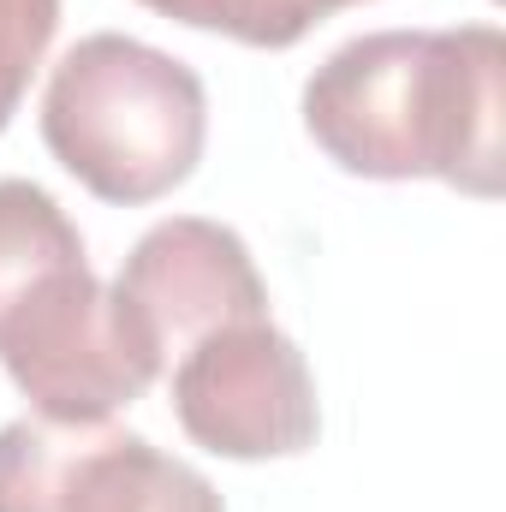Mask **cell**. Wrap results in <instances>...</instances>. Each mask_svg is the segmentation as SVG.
Instances as JSON below:
<instances>
[{"instance_id": "10", "label": "cell", "mask_w": 506, "mask_h": 512, "mask_svg": "<svg viewBox=\"0 0 506 512\" xmlns=\"http://www.w3.org/2000/svg\"><path fill=\"white\" fill-rule=\"evenodd\" d=\"M328 6H334V12H340V6H358V0H328Z\"/></svg>"}, {"instance_id": "3", "label": "cell", "mask_w": 506, "mask_h": 512, "mask_svg": "<svg viewBox=\"0 0 506 512\" xmlns=\"http://www.w3.org/2000/svg\"><path fill=\"white\" fill-rule=\"evenodd\" d=\"M0 512H227L215 483L114 423L18 417L0 429Z\"/></svg>"}, {"instance_id": "5", "label": "cell", "mask_w": 506, "mask_h": 512, "mask_svg": "<svg viewBox=\"0 0 506 512\" xmlns=\"http://www.w3.org/2000/svg\"><path fill=\"white\" fill-rule=\"evenodd\" d=\"M108 292L126 334L155 370H167L173 358H185L197 340L221 328L268 322V286L251 262V245L233 227L203 215L155 221L131 245Z\"/></svg>"}, {"instance_id": "6", "label": "cell", "mask_w": 506, "mask_h": 512, "mask_svg": "<svg viewBox=\"0 0 506 512\" xmlns=\"http://www.w3.org/2000/svg\"><path fill=\"white\" fill-rule=\"evenodd\" d=\"M0 364L36 405V417L60 423H108L161 376L137 352L114 292L90 268L66 274L0 328Z\"/></svg>"}, {"instance_id": "9", "label": "cell", "mask_w": 506, "mask_h": 512, "mask_svg": "<svg viewBox=\"0 0 506 512\" xmlns=\"http://www.w3.org/2000/svg\"><path fill=\"white\" fill-rule=\"evenodd\" d=\"M54 30H60V0H0V131L12 126Z\"/></svg>"}, {"instance_id": "2", "label": "cell", "mask_w": 506, "mask_h": 512, "mask_svg": "<svg viewBox=\"0 0 506 512\" xmlns=\"http://www.w3.org/2000/svg\"><path fill=\"white\" fill-rule=\"evenodd\" d=\"M209 96L203 78L120 30L84 36L48 78L42 143L102 203H155L203 161Z\"/></svg>"}, {"instance_id": "4", "label": "cell", "mask_w": 506, "mask_h": 512, "mask_svg": "<svg viewBox=\"0 0 506 512\" xmlns=\"http://www.w3.org/2000/svg\"><path fill=\"white\" fill-rule=\"evenodd\" d=\"M179 429L221 459H292L316 447V382L292 334L274 322H239L197 340L173 364Z\"/></svg>"}, {"instance_id": "1", "label": "cell", "mask_w": 506, "mask_h": 512, "mask_svg": "<svg viewBox=\"0 0 506 512\" xmlns=\"http://www.w3.org/2000/svg\"><path fill=\"white\" fill-rule=\"evenodd\" d=\"M506 36L370 30L340 42L304 84V131L358 179H447L465 197H501Z\"/></svg>"}, {"instance_id": "8", "label": "cell", "mask_w": 506, "mask_h": 512, "mask_svg": "<svg viewBox=\"0 0 506 512\" xmlns=\"http://www.w3.org/2000/svg\"><path fill=\"white\" fill-rule=\"evenodd\" d=\"M143 6L161 18H179L191 30L233 36L245 48H292L322 18H334L328 0H143Z\"/></svg>"}, {"instance_id": "7", "label": "cell", "mask_w": 506, "mask_h": 512, "mask_svg": "<svg viewBox=\"0 0 506 512\" xmlns=\"http://www.w3.org/2000/svg\"><path fill=\"white\" fill-rule=\"evenodd\" d=\"M78 268L90 256L66 209L30 179H0V328Z\"/></svg>"}]
</instances>
